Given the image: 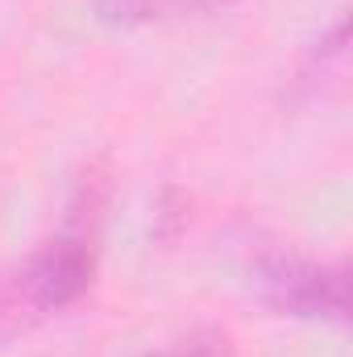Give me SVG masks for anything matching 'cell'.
I'll return each mask as SVG.
<instances>
[{
	"instance_id": "cell-3",
	"label": "cell",
	"mask_w": 353,
	"mask_h": 357,
	"mask_svg": "<svg viewBox=\"0 0 353 357\" xmlns=\"http://www.w3.org/2000/svg\"><path fill=\"white\" fill-rule=\"evenodd\" d=\"M233 0H96L104 21L117 25H150V21H171V17H191L208 8H225Z\"/></svg>"
},
{
	"instance_id": "cell-1",
	"label": "cell",
	"mask_w": 353,
	"mask_h": 357,
	"mask_svg": "<svg viewBox=\"0 0 353 357\" xmlns=\"http://www.w3.org/2000/svg\"><path fill=\"white\" fill-rule=\"evenodd\" d=\"M254 287L266 307L295 320H345L350 278L341 266H320L295 254H270L254 266Z\"/></svg>"
},
{
	"instance_id": "cell-2",
	"label": "cell",
	"mask_w": 353,
	"mask_h": 357,
	"mask_svg": "<svg viewBox=\"0 0 353 357\" xmlns=\"http://www.w3.org/2000/svg\"><path fill=\"white\" fill-rule=\"evenodd\" d=\"M91 274H96V245H91V233H84L80 225H71L67 233L50 237V241L29 258V266L21 270V287H25V295H29L33 307L59 312V307H71V303L88 291Z\"/></svg>"
},
{
	"instance_id": "cell-4",
	"label": "cell",
	"mask_w": 353,
	"mask_h": 357,
	"mask_svg": "<svg viewBox=\"0 0 353 357\" xmlns=\"http://www.w3.org/2000/svg\"><path fill=\"white\" fill-rule=\"evenodd\" d=\"M154 357H216V349L204 345V341H183V345H171V349H163Z\"/></svg>"
}]
</instances>
